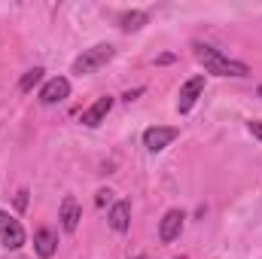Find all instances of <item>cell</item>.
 <instances>
[{
	"label": "cell",
	"mask_w": 262,
	"mask_h": 259,
	"mask_svg": "<svg viewBox=\"0 0 262 259\" xmlns=\"http://www.w3.org/2000/svg\"><path fill=\"white\" fill-rule=\"evenodd\" d=\"M250 134H253V137H259V140H262V122H250Z\"/></svg>",
	"instance_id": "15"
},
{
	"label": "cell",
	"mask_w": 262,
	"mask_h": 259,
	"mask_svg": "<svg viewBox=\"0 0 262 259\" xmlns=\"http://www.w3.org/2000/svg\"><path fill=\"white\" fill-rule=\"evenodd\" d=\"M15 207H18V210H25V207H28V192H25V189L15 195Z\"/></svg>",
	"instance_id": "14"
},
{
	"label": "cell",
	"mask_w": 262,
	"mask_h": 259,
	"mask_svg": "<svg viewBox=\"0 0 262 259\" xmlns=\"http://www.w3.org/2000/svg\"><path fill=\"white\" fill-rule=\"evenodd\" d=\"M34 250L43 259L55 256V250H58V235H55L52 229H37V235H34Z\"/></svg>",
	"instance_id": "10"
},
{
	"label": "cell",
	"mask_w": 262,
	"mask_h": 259,
	"mask_svg": "<svg viewBox=\"0 0 262 259\" xmlns=\"http://www.w3.org/2000/svg\"><path fill=\"white\" fill-rule=\"evenodd\" d=\"M43 73H46L43 67H31V70H28V73L18 79V92H25V95H28V92H31V89H34V85L43 79Z\"/></svg>",
	"instance_id": "13"
},
{
	"label": "cell",
	"mask_w": 262,
	"mask_h": 259,
	"mask_svg": "<svg viewBox=\"0 0 262 259\" xmlns=\"http://www.w3.org/2000/svg\"><path fill=\"white\" fill-rule=\"evenodd\" d=\"M113 55H116V49H113L110 43H98V46L85 49V52H82V55L73 61V73H79V76H85V73H95V70H101V67L107 64Z\"/></svg>",
	"instance_id": "2"
},
{
	"label": "cell",
	"mask_w": 262,
	"mask_h": 259,
	"mask_svg": "<svg viewBox=\"0 0 262 259\" xmlns=\"http://www.w3.org/2000/svg\"><path fill=\"white\" fill-rule=\"evenodd\" d=\"M192 49H195V58L201 61V67L207 73H213V76H238V79L241 76H250V67L244 64V61H235V58L223 55L220 49H213L207 43H195Z\"/></svg>",
	"instance_id": "1"
},
{
	"label": "cell",
	"mask_w": 262,
	"mask_h": 259,
	"mask_svg": "<svg viewBox=\"0 0 262 259\" xmlns=\"http://www.w3.org/2000/svg\"><path fill=\"white\" fill-rule=\"evenodd\" d=\"M113 110V98L110 95H104V98H98L85 113H82V125H89V128H98L104 119H107V113Z\"/></svg>",
	"instance_id": "9"
},
{
	"label": "cell",
	"mask_w": 262,
	"mask_h": 259,
	"mask_svg": "<svg viewBox=\"0 0 262 259\" xmlns=\"http://www.w3.org/2000/svg\"><path fill=\"white\" fill-rule=\"evenodd\" d=\"M67 95H70V82L64 76H52L43 89H40V104L43 107H52V104H61Z\"/></svg>",
	"instance_id": "7"
},
{
	"label": "cell",
	"mask_w": 262,
	"mask_h": 259,
	"mask_svg": "<svg viewBox=\"0 0 262 259\" xmlns=\"http://www.w3.org/2000/svg\"><path fill=\"white\" fill-rule=\"evenodd\" d=\"M131 259H146V256H131Z\"/></svg>",
	"instance_id": "17"
},
{
	"label": "cell",
	"mask_w": 262,
	"mask_h": 259,
	"mask_svg": "<svg viewBox=\"0 0 262 259\" xmlns=\"http://www.w3.org/2000/svg\"><path fill=\"white\" fill-rule=\"evenodd\" d=\"M143 25H146V12H140V9H131V12H122V15H119V28H122L125 34L140 31Z\"/></svg>",
	"instance_id": "12"
},
{
	"label": "cell",
	"mask_w": 262,
	"mask_h": 259,
	"mask_svg": "<svg viewBox=\"0 0 262 259\" xmlns=\"http://www.w3.org/2000/svg\"><path fill=\"white\" fill-rule=\"evenodd\" d=\"M183 220H186V213L183 210H168L165 217H162V223H159V238L165 241V244H171V241H177L180 238V232H183Z\"/></svg>",
	"instance_id": "6"
},
{
	"label": "cell",
	"mask_w": 262,
	"mask_h": 259,
	"mask_svg": "<svg viewBox=\"0 0 262 259\" xmlns=\"http://www.w3.org/2000/svg\"><path fill=\"white\" fill-rule=\"evenodd\" d=\"M177 134H180V128H174V125H152L143 131V146L149 153H162L165 146H171L177 140Z\"/></svg>",
	"instance_id": "3"
},
{
	"label": "cell",
	"mask_w": 262,
	"mask_h": 259,
	"mask_svg": "<svg viewBox=\"0 0 262 259\" xmlns=\"http://www.w3.org/2000/svg\"><path fill=\"white\" fill-rule=\"evenodd\" d=\"M174 259H186V256H174Z\"/></svg>",
	"instance_id": "19"
},
{
	"label": "cell",
	"mask_w": 262,
	"mask_h": 259,
	"mask_svg": "<svg viewBox=\"0 0 262 259\" xmlns=\"http://www.w3.org/2000/svg\"><path fill=\"white\" fill-rule=\"evenodd\" d=\"M128 226H131V204L128 201H116L113 210H110V229L122 235V232H128Z\"/></svg>",
	"instance_id": "11"
},
{
	"label": "cell",
	"mask_w": 262,
	"mask_h": 259,
	"mask_svg": "<svg viewBox=\"0 0 262 259\" xmlns=\"http://www.w3.org/2000/svg\"><path fill=\"white\" fill-rule=\"evenodd\" d=\"M0 241L9 247V250H18L25 244V229L15 217H9L6 210H0Z\"/></svg>",
	"instance_id": "4"
},
{
	"label": "cell",
	"mask_w": 262,
	"mask_h": 259,
	"mask_svg": "<svg viewBox=\"0 0 262 259\" xmlns=\"http://www.w3.org/2000/svg\"><path fill=\"white\" fill-rule=\"evenodd\" d=\"M58 220H61V229H64V232H76V226H79V220H82V207H79V201H76L73 195H64L61 210H58Z\"/></svg>",
	"instance_id": "8"
},
{
	"label": "cell",
	"mask_w": 262,
	"mask_h": 259,
	"mask_svg": "<svg viewBox=\"0 0 262 259\" xmlns=\"http://www.w3.org/2000/svg\"><path fill=\"white\" fill-rule=\"evenodd\" d=\"M259 98H262V85H259Z\"/></svg>",
	"instance_id": "18"
},
{
	"label": "cell",
	"mask_w": 262,
	"mask_h": 259,
	"mask_svg": "<svg viewBox=\"0 0 262 259\" xmlns=\"http://www.w3.org/2000/svg\"><path fill=\"white\" fill-rule=\"evenodd\" d=\"M201 92H204V76H192V79H186V82H183L180 98H177V113H180V116H183V113H189V110L195 107V101L201 98Z\"/></svg>",
	"instance_id": "5"
},
{
	"label": "cell",
	"mask_w": 262,
	"mask_h": 259,
	"mask_svg": "<svg viewBox=\"0 0 262 259\" xmlns=\"http://www.w3.org/2000/svg\"><path fill=\"white\" fill-rule=\"evenodd\" d=\"M110 195H113V192H110V189H101V192H98V204H104V201H107Z\"/></svg>",
	"instance_id": "16"
}]
</instances>
